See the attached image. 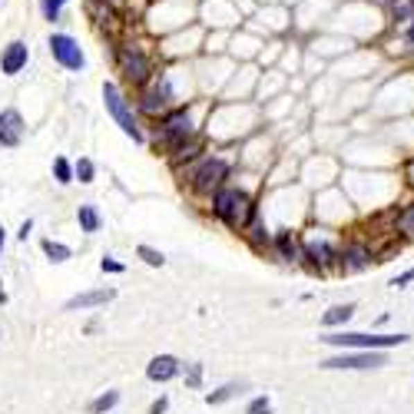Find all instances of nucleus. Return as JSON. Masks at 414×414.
Segmentation results:
<instances>
[{"mask_svg":"<svg viewBox=\"0 0 414 414\" xmlns=\"http://www.w3.org/2000/svg\"><path fill=\"white\" fill-rule=\"evenodd\" d=\"M53 173H57V182H60V186L74 182V169H70V163H67V159H57V163H53Z\"/></svg>","mask_w":414,"mask_h":414,"instance_id":"nucleus-22","label":"nucleus"},{"mask_svg":"<svg viewBox=\"0 0 414 414\" xmlns=\"http://www.w3.org/2000/svg\"><path fill=\"white\" fill-rule=\"evenodd\" d=\"M186 136H193V119H189L186 110H179V113H173V117L163 123V139H169V143H182Z\"/></svg>","mask_w":414,"mask_h":414,"instance_id":"nucleus-10","label":"nucleus"},{"mask_svg":"<svg viewBox=\"0 0 414 414\" xmlns=\"http://www.w3.org/2000/svg\"><path fill=\"white\" fill-rule=\"evenodd\" d=\"M103 103H106V110H110V117L117 119L119 130L126 136H133L136 143H143V130H139V123H136L130 103L123 100V93L117 89V83H103Z\"/></svg>","mask_w":414,"mask_h":414,"instance_id":"nucleus-2","label":"nucleus"},{"mask_svg":"<svg viewBox=\"0 0 414 414\" xmlns=\"http://www.w3.org/2000/svg\"><path fill=\"white\" fill-rule=\"evenodd\" d=\"M100 268H103V272H123V266H119V262H113V259H103V262H100Z\"/></svg>","mask_w":414,"mask_h":414,"instance_id":"nucleus-29","label":"nucleus"},{"mask_svg":"<svg viewBox=\"0 0 414 414\" xmlns=\"http://www.w3.org/2000/svg\"><path fill=\"white\" fill-rule=\"evenodd\" d=\"M63 3H67V0H40V10H44V17L50 20V24H53V20H60Z\"/></svg>","mask_w":414,"mask_h":414,"instance_id":"nucleus-20","label":"nucleus"},{"mask_svg":"<svg viewBox=\"0 0 414 414\" xmlns=\"http://www.w3.org/2000/svg\"><path fill=\"white\" fill-rule=\"evenodd\" d=\"M199 378H202V365H193V371H189V385H199Z\"/></svg>","mask_w":414,"mask_h":414,"instance_id":"nucleus-30","label":"nucleus"},{"mask_svg":"<svg viewBox=\"0 0 414 414\" xmlns=\"http://www.w3.org/2000/svg\"><path fill=\"white\" fill-rule=\"evenodd\" d=\"M3 239H7V236H3V229H0V249H3Z\"/></svg>","mask_w":414,"mask_h":414,"instance_id":"nucleus-35","label":"nucleus"},{"mask_svg":"<svg viewBox=\"0 0 414 414\" xmlns=\"http://www.w3.org/2000/svg\"><path fill=\"white\" fill-rule=\"evenodd\" d=\"M411 282H414V266L408 268V272L395 275V279H391V288H404V285H411Z\"/></svg>","mask_w":414,"mask_h":414,"instance_id":"nucleus-27","label":"nucleus"},{"mask_svg":"<svg viewBox=\"0 0 414 414\" xmlns=\"http://www.w3.org/2000/svg\"><path fill=\"white\" fill-rule=\"evenodd\" d=\"M30 60V50L24 40H14V44L3 46V53H0V70H3V76H17L24 67H27Z\"/></svg>","mask_w":414,"mask_h":414,"instance_id":"nucleus-7","label":"nucleus"},{"mask_svg":"<svg viewBox=\"0 0 414 414\" xmlns=\"http://www.w3.org/2000/svg\"><path fill=\"white\" fill-rule=\"evenodd\" d=\"M117 295L113 288H96V292H83V295H76L67 302V311H76V309H93V305H106L110 298Z\"/></svg>","mask_w":414,"mask_h":414,"instance_id":"nucleus-12","label":"nucleus"},{"mask_svg":"<svg viewBox=\"0 0 414 414\" xmlns=\"http://www.w3.org/2000/svg\"><path fill=\"white\" fill-rule=\"evenodd\" d=\"M325 345L335 348H371V352H385V348H398L408 345L411 335H365V331H338V335H325Z\"/></svg>","mask_w":414,"mask_h":414,"instance_id":"nucleus-1","label":"nucleus"},{"mask_svg":"<svg viewBox=\"0 0 414 414\" xmlns=\"http://www.w3.org/2000/svg\"><path fill=\"white\" fill-rule=\"evenodd\" d=\"M146 374L153 378V381H169V378H176V374H179V361L173 355L153 358V361H149V368H146Z\"/></svg>","mask_w":414,"mask_h":414,"instance_id":"nucleus-11","label":"nucleus"},{"mask_svg":"<svg viewBox=\"0 0 414 414\" xmlns=\"http://www.w3.org/2000/svg\"><path fill=\"white\" fill-rule=\"evenodd\" d=\"M371 266V252L361 249V245H352V249L341 252V268L345 272H365Z\"/></svg>","mask_w":414,"mask_h":414,"instance_id":"nucleus-13","label":"nucleus"},{"mask_svg":"<svg viewBox=\"0 0 414 414\" xmlns=\"http://www.w3.org/2000/svg\"><path fill=\"white\" fill-rule=\"evenodd\" d=\"M76 219H80V225H83V232H100V225H103L96 206H80L76 209Z\"/></svg>","mask_w":414,"mask_h":414,"instance_id":"nucleus-16","label":"nucleus"},{"mask_svg":"<svg viewBox=\"0 0 414 414\" xmlns=\"http://www.w3.org/2000/svg\"><path fill=\"white\" fill-rule=\"evenodd\" d=\"M44 252L53 259V262H67V259H70V249H67V245H60V242H53V239H46V242H44Z\"/></svg>","mask_w":414,"mask_h":414,"instance_id":"nucleus-19","label":"nucleus"},{"mask_svg":"<svg viewBox=\"0 0 414 414\" xmlns=\"http://www.w3.org/2000/svg\"><path fill=\"white\" fill-rule=\"evenodd\" d=\"M229 176V166L222 163V159H206V163L199 166V173H196V189L199 193H209L212 186H219L222 179Z\"/></svg>","mask_w":414,"mask_h":414,"instance_id":"nucleus-8","label":"nucleus"},{"mask_svg":"<svg viewBox=\"0 0 414 414\" xmlns=\"http://www.w3.org/2000/svg\"><path fill=\"white\" fill-rule=\"evenodd\" d=\"M24 139V117L17 110H3L0 113V146H20Z\"/></svg>","mask_w":414,"mask_h":414,"instance_id":"nucleus-9","label":"nucleus"},{"mask_svg":"<svg viewBox=\"0 0 414 414\" xmlns=\"http://www.w3.org/2000/svg\"><path fill=\"white\" fill-rule=\"evenodd\" d=\"M305 255H309V259H315V262H318V268H325V266H331V262H335V252L328 249L325 242H305Z\"/></svg>","mask_w":414,"mask_h":414,"instance_id":"nucleus-14","label":"nucleus"},{"mask_svg":"<svg viewBox=\"0 0 414 414\" xmlns=\"http://www.w3.org/2000/svg\"><path fill=\"white\" fill-rule=\"evenodd\" d=\"M30 229H33V222L27 219V222H24V225H20V239H27V236H30Z\"/></svg>","mask_w":414,"mask_h":414,"instance_id":"nucleus-32","label":"nucleus"},{"mask_svg":"<svg viewBox=\"0 0 414 414\" xmlns=\"http://www.w3.org/2000/svg\"><path fill=\"white\" fill-rule=\"evenodd\" d=\"M117 401H119V395H117V391H110V395H103V398L93 401V404H89V411H96V414H100V411H110V408H113Z\"/></svg>","mask_w":414,"mask_h":414,"instance_id":"nucleus-24","label":"nucleus"},{"mask_svg":"<svg viewBox=\"0 0 414 414\" xmlns=\"http://www.w3.org/2000/svg\"><path fill=\"white\" fill-rule=\"evenodd\" d=\"M50 53L57 60L63 70H83L87 67V57H83V50L76 44L70 33H53L50 37Z\"/></svg>","mask_w":414,"mask_h":414,"instance_id":"nucleus-5","label":"nucleus"},{"mask_svg":"<svg viewBox=\"0 0 414 414\" xmlns=\"http://www.w3.org/2000/svg\"><path fill=\"white\" fill-rule=\"evenodd\" d=\"M119 70L126 74L130 83H146L149 80V60L136 50V46H123L119 50Z\"/></svg>","mask_w":414,"mask_h":414,"instance_id":"nucleus-6","label":"nucleus"},{"mask_svg":"<svg viewBox=\"0 0 414 414\" xmlns=\"http://www.w3.org/2000/svg\"><path fill=\"white\" fill-rule=\"evenodd\" d=\"M163 411H166V398L153 401V408H149V414H163Z\"/></svg>","mask_w":414,"mask_h":414,"instance_id":"nucleus-31","label":"nucleus"},{"mask_svg":"<svg viewBox=\"0 0 414 414\" xmlns=\"http://www.w3.org/2000/svg\"><path fill=\"white\" fill-rule=\"evenodd\" d=\"M408 44H411V46H414V27H411V30H408Z\"/></svg>","mask_w":414,"mask_h":414,"instance_id":"nucleus-34","label":"nucleus"},{"mask_svg":"<svg viewBox=\"0 0 414 414\" xmlns=\"http://www.w3.org/2000/svg\"><path fill=\"white\" fill-rule=\"evenodd\" d=\"M166 100H169V87H156L153 89V93H146V100H143V110H146V113H156V110H163L166 106Z\"/></svg>","mask_w":414,"mask_h":414,"instance_id":"nucleus-17","label":"nucleus"},{"mask_svg":"<svg viewBox=\"0 0 414 414\" xmlns=\"http://www.w3.org/2000/svg\"><path fill=\"white\" fill-rule=\"evenodd\" d=\"M3 298H7V295H3V288H0V302H3Z\"/></svg>","mask_w":414,"mask_h":414,"instance_id":"nucleus-36","label":"nucleus"},{"mask_svg":"<svg viewBox=\"0 0 414 414\" xmlns=\"http://www.w3.org/2000/svg\"><path fill=\"white\" fill-rule=\"evenodd\" d=\"M216 216H219L222 222H229L232 229L245 225L252 216L249 196H242L239 189H219V193H216Z\"/></svg>","mask_w":414,"mask_h":414,"instance_id":"nucleus-3","label":"nucleus"},{"mask_svg":"<svg viewBox=\"0 0 414 414\" xmlns=\"http://www.w3.org/2000/svg\"><path fill=\"white\" fill-rule=\"evenodd\" d=\"M411 14H414V3H411Z\"/></svg>","mask_w":414,"mask_h":414,"instance_id":"nucleus-37","label":"nucleus"},{"mask_svg":"<svg viewBox=\"0 0 414 414\" xmlns=\"http://www.w3.org/2000/svg\"><path fill=\"white\" fill-rule=\"evenodd\" d=\"M74 173L80 182H93V163H89V159H80V163L74 166Z\"/></svg>","mask_w":414,"mask_h":414,"instance_id":"nucleus-25","label":"nucleus"},{"mask_svg":"<svg viewBox=\"0 0 414 414\" xmlns=\"http://www.w3.org/2000/svg\"><path fill=\"white\" fill-rule=\"evenodd\" d=\"M388 365L381 352H371V348H358V352H345V355H335L322 361L318 368L325 371H368V368H381Z\"/></svg>","mask_w":414,"mask_h":414,"instance_id":"nucleus-4","label":"nucleus"},{"mask_svg":"<svg viewBox=\"0 0 414 414\" xmlns=\"http://www.w3.org/2000/svg\"><path fill=\"white\" fill-rule=\"evenodd\" d=\"M268 411H272V401H268V398H255L245 414H268Z\"/></svg>","mask_w":414,"mask_h":414,"instance_id":"nucleus-26","label":"nucleus"},{"mask_svg":"<svg viewBox=\"0 0 414 414\" xmlns=\"http://www.w3.org/2000/svg\"><path fill=\"white\" fill-rule=\"evenodd\" d=\"M279 245H282V252H285V255H295V242H292V239L285 236V232L279 236Z\"/></svg>","mask_w":414,"mask_h":414,"instance_id":"nucleus-28","label":"nucleus"},{"mask_svg":"<svg viewBox=\"0 0 414 414\" xmlns=\"http://www.w3.org/2000/svg\"><path fill=\"white\" fill-rule=\"evenodd\" d=\"M139 259H143V262H146V266H166L163 252L149 249V245H139Z\"/></svg>","mask_w":414,"mask_h":414,"instance_id":"nucleus-23","label":"nucleus"},{"mask_svg":"<svg viewBox=\"0 0 414 414\" xmlns=\"http://www.w3.org/2000/svg\"><path fill=\"white\" fill-rule=\"evenodd\" d=\"M398 229L404 232L408 239H414V202L411 206H404L401 209V216H398Z\"/></svg>","mask_w":414,"mask_h":414,"instance_id":"nucleus-18","label":"nucleus"},{"mask_svg":"<svg viewBox=\"0 0 414 414\" xmlns=\"http://www.w3.org/2000/svg\"><path fill=\"white\" fill-rule=\"evenodd\" d=\"M239 391H242V388L239 385H225V388H219V391H216V395H209V404H222V401H229V398H236Z\"/></svg>","mask_w":414,"mask_h":414,"instance_id":"nucleus-21","label":"nucleus"},{"mask_svg":"<svg viewBox=\"0 0 414 414\" xmlns=\"http://www.w3.org/2000/svg\"><path fill=\"white\" fill-rule=\"evenodd\" d=\"M404 176H408V182H411V186H414V159H411V163H408V173H404Z\"/></svg>","mask_w":414,"mask_h":414,"instance_id":"nucleus-33","label":"nucleus"},{"mask_svg":"<svg viewBox=\"0 0 414 414\" xmlns=\"http://www.w3.org/2000/svg\"><path fill=\"white\" fill-rule=\"evenodd\" d=\"M352 315H355V305H335V309H328L325 315H322V325H325V328L345 325Z\"/></svg>","mask_w":414,"mask_h":414,"instance_id":"nucleus-15","label":"nucleus"}]
</instances>
